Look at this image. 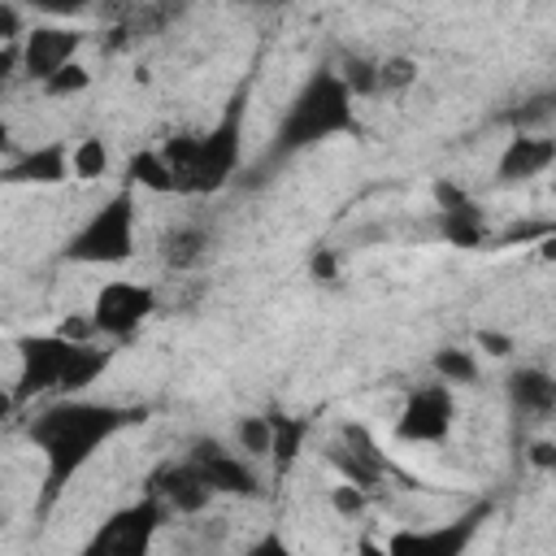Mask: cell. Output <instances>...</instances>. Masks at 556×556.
Masks as SVG:
<instances>
[{
    "label": "cell",
    "instance_id": "cell-2",
    "mask_svg": "<svg viewBox=\"0 0 556 556\" xmlns=\"http://www.w3.org/2000/svg\"><path fill=\"white\" fill-rule=\"evenodd\" d=\"M334 135H361L356 96L348 91V83L339 78L334 65H321V70H313V74L300 83V91L291 96L282 122L274 126L265 152H261L256 165H252V182L274 178L278 165L295 161L300 152H308V148L334 139Z\"/></svg>",
    "mask_w": 556,
    "mask_h": 556
},
{
    "label": "cell",
    "instance_id": "cell-26",
    "mask_svg": "<svg viewBox=\"0 0 556 556\" xmlns=\"http://www.w3.org/2000/svg\"><path fill=\"white\" fill-rule=\"evenodd\" d=\"M378 78H382V96H395V91L417 83V61L413 56H382L378 61Z\"/></svg>",
    "mask_w": 556,
    "mask_h": 556
},
{
    "label": "cell",
    "instance_id": "cell-22",
    "mask_svg": "<svg viewBox=\"0 0 556 556\" xmlns=\"http://www.w3.org/2000/svg\"><path fill=\"white\" fill-rule=\"evenodd\" d=\"M235 447H239L243 456H252V460H265V456L274 452V421H269V413H248V417H239V421H235Z\"/></svg>",
    "mask_w": 556,
    "mask_h": 556
},
{
    "label": "cell",
    "instance_id": "cell-19",
    "mask_svg": "<svg viewBox=\"0 0 556 556\" xmlns=\"http://www.w3.org/2000/svg\"><path fill=\"white\" fill-rule=\"evenodd\" d=\"M326 460L339 469V478L343 482H356V486H365V491H374L378 482H382V465H374L369 456H361V452H352L343 439H334V443H326Z\"/></svg>",
    "mask_w": 556,
    "mask_h": 556
},
{
    "label": "cell",
    "instance_id": "cell-28",
    "mask_svg": "<svg viewBox=\"0 0 556 556\" xmlns=\"http://www.w3.org/2000/svg\"><path fill=\"white\" fill-rule=\"evenodd\" d=\"M365 500H369V491L356 486V482H339V486L330 491V504H334V513H343V517H356V513L365 508Z\"/></svg>",
    "mask_w": 556,
    "mask_h": 556
},
{
    "label": "cell",
    "instance_id": "cell-21",
    "mask_svg": "<svg viewBox=\"0 0 556 556\" xmlns=\"http://www.w3.org/2000/svg\"><path fill=\"white\" fill-rule=\"evenodd\" d=\"M430 369H434V378L439 382H447V387H469V382H478V356L469 352V348H439L434 356H430Z\"/></svg>",
    "mask_w": 556,
    "mask_h": 556
},
{
    "label": "cell",
    "instance_id": "cell-30",
    "mask_svg": "<svg viewBox=\"0 0 556 556\" xmlns=\"http://www.w3.org/2000/svg\"><path fill=\"white\" fill-rule=\"evenodd\" d=\"M526 460H530L534 469H556V443H552V439H534L530 452H526Z\"/></svg>",
    "mask_w": 556,
    "mask_h": 556
},
{
    "label": "cell",
    "instance_id": "cell-15",
    "mask_svg": "<svg viewBox=\"0 0 556 556\" xmlns=\"http://www.w3.org/2000/svg\"><path fill=\"white\" fill-rule=\"evenodd\" d=\"M508 404L526 421H556V374L543 365H521L504 378Z\"/></svg>",
    "mask_w": 556,
    "mask_h": 556
},
{
    "label": "cell",
    "instance_id": "cell-3",
    "mask_svg": "<svg viewBox=\"0 0 556 556\" xmlns=\"http://www.w3.org/2000/svg\"><path fill=\"white\" fill-rule=\"evenodd\" d=\"M248 100H252V78H239L235 91L226 96L217 122L195 135V161L182 178V195H217L230 187L243 161V122H248Z\"/></svg>",
    "mask_w": 556,
    "mask_h": 556
},
{
    "label": "cell",
    "instance_id": "cell-11",
    "mask_svg": "<svg viewBox=\"0 0 556 556\" xmlns=\"http://www.w3.org/2000/svg\"><path fill=\"white\" fill-rule=\"evenodd\" d=\"M434 226L456 248H478L486 239V217H482L478 200L465 187H456L452 178L434 182Z\"/></svg>",
    "mask_w": 556,
    "mask_h": 556
},
{
    "label": "cell",
    "instance_id": "cell-8",
    "mask_svg": "<svg viewBox=\"0 0 556 556\" xmlns=\"http://www.w3.org/2000/svg\"><path fill=\"white\" fill-rule=\"evenodd\" d=\"M456 426V395L447 382H426L417 391H408L400 417H395V434L404 443H443Z\"/></svg>",
    "mask_w": 556,
    "mask_h": 556
},
{
    "label": "cell",
    "instance_id": "cell-24",
    "mask_svg": "<svg viewBox=\"0 0 556 556\" xmlns=\"http://www.w3.org/2000/svg\"><path fill=\"white\" fill-rule=\"evenodd\" d=\"M70 165H74V178L78 182H96L109 174V143L100 135H83L74 148H70Z\"/></svg>",
    "mask_w": 556,
    "mask_h": 556
},
{
    "label": "cell",
    "instance_id": "cell-32",
    "mask_svg": "<svg viewBox=\"0 0 556 556\" xmlns=\"http://www.w3.org/2000/svg\"><path fill=\"white\" fill-rule=\"evenodd\" d=\"M239 4H274V0H239Z\"/></svg>",
    "mask_w": 556,
    "mask_h": 556
},
{
    "label": "cell",
    "instance_id": "cell-6",
    "mask_svg": "<svg viewBox=\"0 0 556 556\" xmlns=\"http://www.w3.org/2000/svg\"><path fill=\"white\" fill-rule=\"evenodd\" d=\"M74 343L78 339L61 334V330H52V334H22L17 339V382L9 391L13 408L17 404H30L35 395H56Z\"/></svg>",
    "mask_w": 556,
    "mask_h": 556
},
{
    "label": "cell",
    "instance_id": "cell-23",
    "mask_svg": "<svg viewBox=\"0 0 556 556\" xmlns=\"http://www.w3.org/2000/svg\"><path fill=\"white\" fill-rule=\"evenodd\" d=\"M334 70H339V78L348 83V91H352L356 100H374V96H382V78H378V61H374V56H356V52H348Z\"/></svg>",
    "mask_w": 556,
    "mask_h": 556
},
{
    "label": "cell",
    "instance_id": "cell-27",
    "mask_svg": "<svg viewBox=\"0 0 556 556\" xmlns=\"http://www.w3.org/2000/svg\"><path fill=\"white\" fill-rule=\"evenodd\" d=\"M30 13H43V17H52V22H70V17H78V13H87L96 0H22Z\"/></svg>",
    "mask_w": 556,
    "mask_h": 556
},
{
    "label": "cell",
    "instance_id": "cell-7",
    "mask_svg": "<svg viewBox=\"0 0 556 556\" xmlns=\"http://www.w3.org/2000/svg\"><path fill=\"white\" fill-rule=\"evenodd\" d=\"M87 313H91L100 339L122 343V339H130V334L156 313V291H152L148 282L113 278V282H104V287L96 291V300H91Z\"/></svg>",
    "mask_w": 556,
    "mask_h": 556
},
{
    "label": "cell",
    "instance_id": "cell-16",
    "mask_svg": "<svg viewBox=\"0 0 556 556\" xmlns=\"http://www.w3.org/2000/svg\"><path fill=\"white\" fill-rule=\"evenodd\" d=\"M556 165V139H547V135H513L508 143H504V152H500V161H495V178L504 182V187H517V182H530V178H539V174H547Z\"/></svg>",
    "mask_w": 556,
    "mask_h": 556
},
{
    "label": "cell",
    "instance_id": "cell-10",
    "mask_svg": "<svg viewBox=\"0 0 556 556\" xmlns=\"http://www.w3.org/2000/svg\"><path fill=\"white\" fill-rule=\"evenodd\" d=\"M83 43H87V35H83L78 26H70V22H39V26H30L26 39L17 43V48H22V74H26L30 83H43V78H52L61 65L78 61Z\"/></svg>",
    "mask_w": 556,
    "mask_h": 556
},
{
    "label": "cell",
    "instance_id": "cell-17",
    "mask_svg": "<svg viewBox=\"0 0 556 556\" xmlns=\"http://www.w3.org/2000/svg\"><path fill=\"white\" fill-rule=\"evenodd\" d=\"M208 243H213V235H208L200 222H174V226L161 230L156 256H161L165 269L187 274V269H195V265L208 256Z\"/></svg>",
    "mask_w": 556,
    "mask_h": 556
},
{
    "label": "cell",
    "instance_id": "cell-4",
    "mask_svg": "<svg viewBox=\"0 0 556 556\" xmlns=\"http://www.w3.org/2000/svg\"><path fill=\"white\" fill-rule=\"evenodd\" d=\"M135 222H139V208H135V187H122L113 191L100 208H91V217L65 239L61 248V261L65 265H126L135 256Z\"/></svg>",
    "mask_w": 556,
    "mask_h": 556
},
{
    "label": "cell",
    "instance_id": "cell-31",
    "mask_svg": "<svg viewBox=\"0 0 556 556\" xmlns=\"http://www.w3.org/2000/svg\"><path fill=\"white\" fill-rule=\"evenodd\" d=\"M478 348H486L491 356H508V352H513V339L500 334V330H482V334H478Z\"/></svg>",
    "mask_w": 556,
    "mask_h": 556
},
{
    "label": "cell",
    "instance_id": "cell-1",
    "mask_svg": "<svg viewBox=\"0 0 556 556\" xmlns=\"http://www.w3.org/2000/svg\"><path fill=\"white\" fill-rule=\"evenodd\" d=\"M148 408L113 404V400H87V395H56L26 421V439L43 456V491L35 500V517L43 521L65 486L91 465V456L117 439L130 426H143Z\"/></svg>",
    "mask_w": 556,
    "mask_h": 556
},
{
    "label": "cell",
    "instance_id": "cell-18",
    "mask_svg": "<svg viewBox=\"0 0 556 556\" xmlns=\"http://www.w3.org/2000/svg\"><path fill=\"white\" fill-rule=\"evenodd\" d=\"M126 187H139V191H152V195H182V182L169 165V156L161 148H139L126 156Z\"/></svg>",
    "mask_w": 556,
    "mask_h": 556
},
{
    "label": "cell",
    "instance_id": "cell-25",
    "mask_svg": "<svg viewBox=\"0 0 556 556\" xmlns=\"http://www.w3.org/2000/svg\"><path fill=\"white\" fill-rule=\"evenodd\" d=\"M87 87H91V70H87L83 61H70V65H61L52 78H43V83H39V91H43V96H52V100L78 96V91H87Z\"/></svg>",
    "mask_w": 556,
    "mask_h": 556
},
{
    "label": "cell",
    "instance_id": "cell-5",
    "mask_svg": "<svg viewBox=\"0 0 556 556\" xmlns=\"http://www.w3.org/2000/svg\"><path fill=\"white\" fill-rule=\"evenodd\" d=\"M165 517H169V508L148 491L143 500L109 513L96 526V534L87 539V556H143L152 547L156 530L165 526Z\"/></svg>",
    "mask_w": 556,
    "mask_h": 556
},
{
    "label": "cell",
    "instance_id": "cell-20",
    "mask_svg": "<svg viewBox=\"0 0 556 556\" xmlns=\"http://www.w3.org/2000/svg\"><path fill=\"white\" fill-rule=\"evenodd\" d=\"M269 421H274V452H269V460L278 465V473H287L295 465L300 447H304L308 421L304 417H287V413H269Z\"/></svg>",
    "mask_w": 556,
    "mask_h": 556
},
{
    "label": "cell",
    "instance_id": "cell-12",
    "mask_svg": "<svg viewBox=\"0 0 556 556\" xmlns=\"http://www.w3.org/2000/svg\"><path fill=\"white\" fill-rule=\"evenodd\" d=\"M491 517V504H473L465 517L447 521V526H434V530H404V534H391L387 547L391 552H439V556H456L473 543V534L482 530V521Z\"/></svg>",
    "mask_w": 556,
    "mask_h": 556
},
{
    "label": "cell",
    "instance_id": "cell-13",
    "mask_svg": "<svg viewBox=\"0 0 556 556\" xmlns=\"http://www.w3.org/2000/svg\"><path fill=\"white\" fill-rule=\"evenodd\" d=\"M148 491L169 508V513H187V517H195V513H204L208 508V500H213V486L204 482V473H200V465L187 456V460H169V465H161L156 473H152V482H148Z\"/></svg>",
    "mask_w": 556,
    "mask_h": 556
},
{
    "label": "cell",
    "instance_id": "cell-14",
    "mask_svg": "<svg viewBox=\"0 0 556 556\" xmlns=\"http://www.w3.org/2000/svg\"><path fill=\"white\" fill-rule=\"evenodd\" d=\"M65 178H74L70 143L65 139H48L39 148H26L22 156H13L4 165V182L9 187H56Z\"/></svg>",
    "mask_w": 556,
    "mask_h": 556
},
{
    "label": "cell",
    "instance_id": "cell-9",
    "mask_svg": "<svg viewBox=\"0 0 556 556\" xmlns=\"http://www.w3.org/2000/svg\"><path fill=\"white\" fill-rule=\"evenodd\" d=\"M187 456L200 465V473H204V482L213 486V495H239V500H256V495H265L252 456H243L239 447H226L222 439L208 434V439H195Z\"/></svg>",
    "mask_w": 556,
    "mask_h": 556
},
{
    "label": "cell",
    "instance_id": "cell-29",
    "mask_svg": "<svg viewBox=\"0 0 556 556\" xmlns=\"http://www.w3.org/2000/svg\"><path fill=\"white\" fill-rule=\"evenodd\" d=\"M0 39L4 43H22L26 30H22V0H0Z\"/></svg>",
    "mask_w": 556,
    "mask_h": 556
}]
</instances>
